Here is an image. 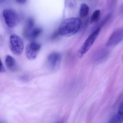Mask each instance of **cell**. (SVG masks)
<instances>
[{"mask_svg": "<svg viewBox=\"0 0 123 123\" xmlns=\"http://www.w3.org/2000/svg\"><path fill=\"white\" fill-rule=\"evenodd\" d=\"M80 18H70L62 22L59 28V34L64 37H70L77 33L81 27Z\"/></svg>", "mask_w": 123, "mask_h": 123, "instance_id": "obj_1", "label": "cell"}, {"mask_svg": "<svg viewBox=\"0 0 123 123\" xmlns=\"http://www.w3.org/2000/svg\"><path fill=\"white\" fill-rule=\"evenodd\" d=\"M100 30H101L100 27L98 28L94 32H92L91 34L86 40L78 51V55L79 57H82L91 48L100 34Z\"/></svg>", "mask_w": 123, "mask_h": 123, "instance_id": "obj_2", "label": "cell"}, {"mask_svg": "<svg viewBox=\"0 0 123 123\" xmlns=\"http://www.w3.org/2000/svg\"><path fill=\"white\" fill-rule=\"evenodd\" d=\"M10 48L13 54L20 55L24 49V43L21 38L16 34H12L10 37Z\"/></svg>", "mask_w": 123, "mask_h": 123, "instance_id": "obj_3", "label": "cell"}, {"mask_svg": "<svg viewBox=\"0 0 123 123\" xmlns=\"http://www.w3.org/2000/svg\"><path fill=\"white\" fill-rule=\"evenodd\" d=\"M3 17L5 22L10 28H13L16 25L18 17L16 13L12 9H5L3 11Z\"/></svg>", "mask_w": 123, "mask_h": 123, "instance_id": "obj_4", "label": "cell"}, {"mask_svg": "<svg viewBox=\"0 0 123 123\" xmlns=\"http://www.w3.org/2000/svg\"><path fill=\"white\" fill-rule=\"evenodd\" d=\"M123 40V27L116 29L109 38L106 46L112 47L116 45Z\"/></svg>", "mask_w": 123, "mask_h": 123, "instance_id": "obj_5", "label": "cell"}, {"mask_svg": "<svg viewBox=\"0 0 123 123\" xmlns=\"http://www.w3.org/2000/svg\"><path fill=\"white\" fill-rule=\"evenodd\" d=\"M41 46L36 42H31L25 48V55L30 60H34L37 56L41 50Z\"/></svg>", "mask_w": 123, "mask_h": 123, "instance_id": "obj_6", "label": "cell"}, {"mask_svg": "<svg viewBox=\"0 0 123 123\" xmlns=\"http://www.w3.org/2000/svg\"><path fill=\"white\" fill-rule=\"evenodd\" d=\"M60 54L57 52L51 53L48 57V62L49 67L52 68H55L60 60Z\"/></svg>", "mask_w": 123, "mask_h": 123, "instance_id": "obj_7", "label": "cell"}, {"mask_svg": "<svg viewBox=\"0 0 123 123\" xmlns=\"http://www.w3.org/2000/svg\"><path fill=\"white\" fill-rule=\"evenodd\" d=\"M6 66L8 69L12 71H15L17 68L16 62L15 60L10 55H7L5 60Z\"/></svg>", "mask_w": 123, "mask_h": 123, "instance_id": "obj_8", "label": "cell"}, {"mask_svg": "<svg viewBox=\"0 0 123 123\" xmlns=\"http://www.w3.org/2000/svg\"><path fill=\"white\" fill-rule=\"evenodd\" d=\"M107 55H108V51L106 50H102L98 52L95 56V62H100V61L104 60Z\"/></svg>", "mask_w": 123, "mask_h": 123, "instance_id": "obj_9", "label": "cell"}, {"mask_svg": "<svg viewBox=\"0 0 123 123\" xmlns=\"http://www.w3.org/2000/svg\"><path fill=\"white\" fill-rule=\"evenodd\" d=\"M34 26V20L33 19L31 18H29L27 20V22L26 26L25 28V34L26 36H28L29 34L33 30V28Z\"/></svg>", "mask_w": 123, "mask_h": 123, "instance_id": "obj_10", "label": "cell"}, {"mask_svg": "<svg viewBox=\"0 0 123 123\" xmlns=\"http://www.w3.org/2000/svg\"><path fill=\"white\" fill-rule=\"evenodd\" d=\"M89 6L86 4H82L80 8V16L81 18H83L86 17L89 13Z\"/></svg>", "mask_w": 123, "mask_h": 123, "instance_id": "obj_11", "label": "cell"}, {"mask_svg": "<svg viewBox=\"0 0 123 123\" xmlns=\"http://www.w3.org/2000/svg\"><path fill=\"white\" fill-rule=\"evenodd\" d=\"M42 31V30L41 28H33L32 30H31L30 33L29 34L28 37L32 38V39L36 38V37H37L40 34H41Z\"/></svg>", "mask_w": 123, "mask_h": 123, "instance_id": "obj_12", "label": "cell"}, {"mask_svg": "<svg viewBox=\"0 0 123 123\" xmlns=\"http://www.w3.org/2000/svg\"><path fill=\"white\" fill-rule=\"evenodd\" d=\"M123 121V115L117 113L112 118L109 123H122Z\"/></svg>", "mask_w": 123, "mask_h": 123, "instance_id": "obj_13", "label": "cell"}, {"mask_svg": "<svg viewBox=\"0 0 123 123\" xmlns=\"http://www.w3.org/2000/svg\"><path fill=\"white\" fill-rule=\"evenodd\" d=\"M100 13H101V12H100V10H95V12L93 13L92 15L91 16L92 23L96 22L98 20L100 16Z\"/></svg>", "mask_w": 123, "mask_h": 123, "instance_id": "obj_14", "label": "cell"}, {"mask_svg": "<svg viewBox=\"0 0 123 123\" xmlns=\"http://www.w3.org/2000/svg\"><path fill=\"white\" fill-rule=\"evenodd\" d=\"M4 70V68L3 65H2V61H1V59H0V73L1 72H3Z\"/></svg>", "mask_w": 123, "mask_h": 123, "instance_id": "obj_15", "label": "cell"}, {"mask_svg": "<svg viewBox=\"0 0 123 123\" xmlns=\"http://www.w3.org/2000/svg\"><path fill=\"white\" fill-rule=\"evenodd\" d=\"M16 1L18 3L20 4H24L26 2L27 0H16Z\"/></svg>", "mask_w": 123, "mask_h": 123, "instance_id": "obj_16", "label": "cell"}, {"mask_svg": "<svg viewBox=\"0 0 123 123\" xmlns=\"http://www.w3.org/2000/svg\"><path fill=\"white\" fill-rule=\"evenodd\" d=\"M120 10H121V13L123 14V4L122 5L121 7V9Z\"/></svg>", "mask_w": 123, "mask_h": 123, "instance_id": "obj_17", "label": "cell"}, {"mask_svg": "<svg viewBox=\"0 0 123 123\" xmlns=\"http://www.w3.org/2000/svg\"><path fill=\"white\" fill-rule=\"evenodd\" d=\"M115 1L116 0H111V4L112 5L114 4L115 2Z\"/></svg>", "mask_w": 123, "mask_h": 123, "instance_id": "obj_18", "label": "cell"}, {"mask_svg": "<svg viewBox=\"0 0 123 123\" xmlns=\"http://www.w3.org/2000/svg\"><path fill=\"white\" fill-rule=\"evenodd\" d=\"M5 0H0V3H2V2H3Z\"/></svg>", "mask_w": 123, "mask_h": 123, "instance_id": "obj_19", "label": "cell"}, {"mask_svg": "<svg viewBox=\"0 0 123 123\" xmlns=\"http://www.w3.org/2000/svg\"></svg>", "mask_w": 123, "mask_h": 123, "instance_id": "obj_20", "label": "cell"}]
</instances>
